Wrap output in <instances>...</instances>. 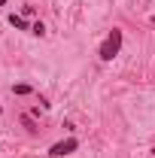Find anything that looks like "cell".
Returning <instances> with one entry per match:
<instances>
[{"label": "cell", "instance_id": "obj_1", "mask_svg": "<svg viewBox=\"0 0 155 158\" xmlns=\"http://www.w3.org/2000/svg\"><path fill=\"white\" fill-rule=\"evenodd\" d=\"M119 52H122V31L113 27V31H110V37L100 43V58H103V61H113Z\"/></svg>", "mask_w": 155, "mask_h": 158}, {"label": "cell", "instance_id": "obj_2", "mask_svg": "<svg viewBox=\"0 0 155 158\" xmlns=\"http://www.w3.org/2000/svg\"><path fill=\"white\" fill-rule=\"evenodd\" d=\"M76 146H79V140H76V137H70V140H61V143H55V146L49 149V155H52V158H61V155H70V152H73Z\"/></svg>", "mask_w": 155, "mask_h": 158}, {"label": "cell", "instance_id": "obj_3", "mask_svg": "<svg viewBox=\"0 0 155 158\" xmlns=\"http://www.w3.org/2000/svg\"><path fill=\"white\" fill-rule=\"evenodd\" d=\"M9 24H12V27H19V31H27V21L21 19V15H15V12L9 15Z\"/></svg>", "mask_w": 155, "mask_h": 158}, {"label": "cell", "instance_id": "obj_4", "mask_svg": "<svg viewBox=\"0 0 155 158\" xmlns=\"http://www.w3.org/2000/svg\"><path fill=\"white\" fill-rule=\"evenodd\" d=\"M31 34H37V37H43V34H46V24H43V21H37V24H31Z\"/></svg>", "mask_w": 155, "mask_h": 158}, {"label": "cell", "instance_id": "obj_5", "mask_svg": "<svg viewBox=\"0 0 155 158\" xmlns=\"http://www.w3.org/2000/svg\"><path fill=\"white\" fill-rule=\"evenodd\" d=\"M15 94H31V85H15Z\"/></svg>", "mask_w": 155, "mask_h": 158}, {"label": "cell", "instance_id": "obj_6", "mask_svg": "<svg viewBox=\"0 0 155 158\" xmlns=\"http://www.w3.org/2000/svg\"><path fill=\"white\" fill-rule=\"evenodd\" d=\"M3 3H6V0H0V6H3Z\"/></svg>", "mask_w": 155, "mask_h": 158}]
</instances>
